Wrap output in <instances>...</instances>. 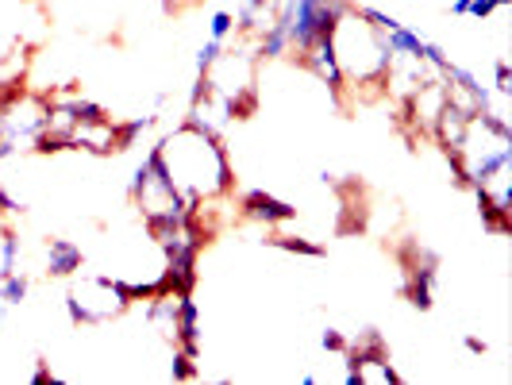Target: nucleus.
<instances>
[{
  "label": "nucleus",
  "instance_id": "obj_4",
  "mask_svg": "<svg viewBox=\"0 0 512 385\" xmlns=\"http://www.w3.org/2000/svg\"><path fill=\"white\" fill-rule=\"evenodd\" d=\"M131 205L139 208V216H143L147 228L189 216V208L181 205V197L174 193V185H170V178H166V170H162V162H158L154 147L147 151L143 166H139L135 178H131Z\"/></svg>",
  "mask_w": 512,
  "mask_h": 385
},
{
  "label": "nucleus",
  "instance_id": "obj_13",
  "mask_svg": "<svg viewBox=\"0 0 512 385\" xmlns=\"http://www.w3.org/2000/svg\"><path fill=\"white\" fill-rule=\"evenodd\" d=\"M231 35H239V24H235V12H228V8L212 12V16H208V39H216V43H228Z\"/></svg>",
  "mask_w": 512,
  "mask_h": 385
},
{
  "label": "nucleus",
  "instance_id": "obj_9",
  "mask_svg": "<svg viewBox=\"0 0 512 385\" xmlns=\"http://www.w3.org/2000/svg\"><path fill=\"white\" fill-rule=\"evenodd\" d=\"M85 266V251L74 239H47L43 247V274L47 278H74Z\"/></svg>",
  "mask_w": 512,
  "mask_h": 385
},
{
  "label": "nucleus",
  "instance_id": "obj_19",
  "mask_svg": "<svg viewBox=\"0 0 512 385\" xmlns=\"http://www.w3.org/2000/svg\"><path fill=\"white\" fill-rule=\"evenodd\" d=\"M0 104H4V93H0Z\"/></svg>",
  "mask_w": 512,
  "mask_h": 385
},
{
  "label": "nucleus",
  "instance_id": "obj_11",
  "mask_svg": "<svg viewBox=\"0 0 512 385\" xmlns=\"http://www.w3.org/2000/svg\"><path fill=\"white\" fill-rule=\"evenodd\" d=\"M27 289H31V282H27L24 270H12V274H0V308H16L27 301Z\"/></svg>",
  "mask_w": 512,
  "mask_h": 385
},
{
  "label": "nucleus",
  "instance_id": "obj_3",
  "mask_svg": "<svg viewBox=\"0 0 512 385\" xmlns=\"http://www.w3.org/2000/svg\"><path fill=\"white\" fill-rule=\"evenodd\" d=\"M62 305L70 312L74 328H93V324L120 320L135 301L128 297V289H124L120 278H112V274H85V278H77L70 285Z\"/></svg>",
  "mask_w": 512,
  "mask_h": 385
},
{
  "label": "nucleus",
  "instance_id": "obj_5",
  "mask_svg": "<svg viewBox=\"0 0 512 385\" xmlns=\"http://www.w3.org/2000/svg\"><path fill=\"white\" fill-rule=\"evenodd\" d=\"M347 8H351V0H278V20L274 24L282 27V35L297 54L308 39L328 35Z\"/></svg>",
  "mask_w": 512,
  "mask_h": 385
},
{
  "label": "nucleus",
  "instance_id": "obj_10",
  "mask_svg": "<svg viewBox=\"0 0 512 385\" xmlns=\"http://www.w3.org/2000/svg\"><path fill=\"white\" fill-rule=\"evenodd\" d=\"M274 20H278V0H243L235 8V24L247 43H255L262 31H270Z\"/></svg>",
  "mask_w": 512,
  "mask_h": 385
},
{
  "label": "nucleus",
  "instance_id": "obj_17",
  "mask_svg": "<svg viewBox=\"0 0 512 385\" xmlns=\"http://www.w3.org/2000/svg\"><path fill=\"white\" fill-rule=\"evenodd\" d=\"M466 351H474V355H486V339H478V335H466Z\"/></svg>",
  "mask_w": 512,
  "mask_h": 385
},
{
  "label": "nucleus",
  "instance_id": "obj_6",
  "mask_svg": "<svg viewBox=\"0 0 512 385\" xmlns=\"http://www.w3.org/2000/svg\"><path fill=\"white\" fill-rule=\"evenodd\" d=\"M66 151L85 154H116L120 151V120L112 116H97V120H77L70 135H66Z\"/></svg>",
  "mask_w": 512,
  "mask_h": 385
},
{
  "label": "nucleus",
  "instance_id": "obj_1",
  "mask_svg": "<svg viewBox=\"0 0 512 385\" xmlns=\"http://www.w3.org/2000/svg\"><path fill=\"white\" fill-rule=\"evenodd\" d=\"M154 154L185 208L231 197L235 178H231V158L220 135L197 128V124H181L154 143Z\"/></svg>",
  "mask_w": 512,
  "mask_h": 385
},
{
  "label": "nucleus",
  "instance_id": "obj_12",
  "mask_svg": "<svg viewBox=\"0 0 512 385\" xmlns=\"http://www.w3.org/2000/svg\"><path fill=\"white\" fill-rule=\"evenodd\" d=\"M266 243H270L274 251H289V255H308V258L324 255V247H320V243H308L305 235H270Z\"/></svg>",
  "mask_w": 512,
  "mask_h": 385
},
{
  "label": "nucleus",
  "instance_id": "obj_16",
  "mask_svg": "<svg viewBox=\"0 0 512 385\" xmlns=\"http://www.w3.org/2000/svg\"><path fill=\"white\" fill-rule=\"evenodd\" d=\"M493 12H497V8H493V0H470V8H466V20H474V24H486Z\"/></svg>",
  "mask_w": 512,
  "mask_h": 385
},
{
  "label": "nucleus",
  "instance_id": "obj_18",
  "mask_svg": "<svg viewBox=\"0 0 512 385\" xmlns=\"http://www.w3.org/2000/svg\"><path fill=\"white\" fill-rule=\"evenodd\" d=\"M512 0H493V8H497V12H501V8H509Z\"/></svg>",
  "mask_w": 512,
  "mask_h": 385
},
{
  "label": "nucleus",
  "instance_id": "obj_15",
  "mask_svg": "<svg viewBox=\"0 0 512 385\" xmlns=\"http://www.w3.org/2000/svg\"><path fill=\"white\" fill-rule=\"evenodd\" d=\"M320 347H324V351H332V355H347V335H339L335 328H324Z\"/></svg>",
  "mask_w": 512,
  "mask_h": 385
},
{
  "label": "nucleus",
  "instance_id": "obj_8",
  "mask_svg": "<svg viewBox=\"0 0 512 385\" xmlns=\"http://www.w3.org/2000/svg\"><path fill=\"white\" fill-rule=\"evenodd\" d=\"M239 216L251 220V224L278 228V224L297 220V208L289 205V201H282V197H274V193H266V189H247V193L239 197Z\"/></svg>",
  "mask_w": 512,
  "mask_h": 385
},
{
  "label": "nucleus",
  "instance_id": "obj_2",
  "mask_svg": "<svg viewBox=\"0 0 512 385\" xmlns=\"http://www.w3.org/2000/svg\"><path fill=\"white\" fill-rule=\"evenodd\" d=\"M332 39L335 62L343 74V93H359V97H378L382 93V74L389 66V43L374 24H366L359 8L351 4L328 31Z\"/></svg>",
  "mask_w": 512,
  "mask_h": 385
},
{
  "label": "nucleus",
  "instance_id": "obj_14",
  "mask_svg": "<svg viewBox=\"0 0 512 385\" xmlns=\"http://www.w3.org/2000/svg\"><path fill=\"white\" fill-rule=\"evenodd\" d=\"M224 47H228V43H216V39H205V43H201V51L193 54V74H197V77L208 74V66H212V62H216V58L224 54Z\"/></svg>",
  "mask_w": 512,
  "mask_h": 385
},
{
  "label": "nucleus",
  "instance_id": "obj_7",
  "mask_svg": "<svg viewBox=\"0 0 512 385\" xmlns=\"http://www.w3.org/2000/svg\"><path fill=\"white\" fill-rule=\"evenodd\" d=\"M301 66H305L308 74L316 77L320 85H328L332 93H343V74H339V62H335V51H332V39L328 35H316V39H308L301 51L293 54Z\"/></svg>",
  "mask_w": 512,
  "mask_h": 385
}]
</instances>
